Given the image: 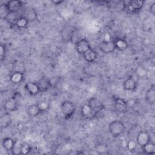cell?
I'll list each match as a JSON object with an SVG mask.
<instances>
[{"label": "cell", "instance_id": "1", "mask_svg": "<svg viewBox=\"0 0 155 155\" xmlns=\"http://www.w3.org/2000/svg\"><path fill=\"white\" fill-rule=\"evenodd\" d=\"M125 127L124 124L119 120H114L111 121L108 127L110 134L113 137H118L122 135L125 131Z\"/></svg>", "mask_w": 155, "mask_h": 155}, {"label": "cell", "instance_id": "2", "mask_svg": "<svg viewBox=\"0 0 155 155\" xmlns=\"http://www.w3.org/2000/svg\"><path fill=\"white\" fill-rule=\"evenodd\" d=\"M61 110L65 119H70L76 111V106L70 101H64L61 105Z\"/></svg>", "mask_w": 155, "mask_h": 155}, {"label": "cell", "instance_id": "3", "mask_svg": "<svg viewBox=\"0 0 155 155\" xmlns=\"http://www.w3.org/2000/svg\"><path fill=\"white\" fill-rule=\"evenodd\" d=\"M124 7L130 13H137L143 7L145 1L142 0H133L128 2H124Z\"/></svg>", "mask_w": 155, "mask_h": 155}, {"label": "cell", "instance_id": "4", "mask_svg": "<svg viewBox=\"0 0 155 155\" xmlns=\"http://www.w3.org/2000/svg\"><path fill=\"white\" fill-rule=\"evenodd\" d=\"M90 48L91 47L88 40L87 38L80 39L75 44L76 50L80 54H83Z\"/></svg>", "mask_w": 155, "mask_h": 155}, {"label": "cell", "instance_id": "5", "mask_svg": "<svg viewBox=\"0 0 155 155\" xmlns=\"http://www.w3.org/2000/svg\"><path fill=\"white\" fill-rule=\"evenodd\" d=\"M136 141L137 145L142 147L146 143L151 141L150 134L146 130H140L137 135Z\"/></svg>", "mask_w": 155, "mask_h": 155}, {"label": "cell", "instance_id": "6", "mask_svg": "<svg viewBox=\"0 0 155 155\" xmlns=\"http://www.w3.org/2000/svg\"><path fill=\"white\" fill-rule=\"evenodd\" d=\"M101 51L105 54L111 53L116 50L114 40H104L99 45Z\"/></svg>", "mask_w": 155, "mask_h": 155}, {"label": "cell", "instance_id": "7", "mask_svg": "<svg viewBox=\"0 0 155 155\" xmlns=\"http://www.w3.org/2000/svg\"><path fill=\"white\" fill-rule=\"evenodd\" d=\"M22 16L27 19L28 22H31L36 20L38 18V13L36 10L33 7H27L22 12Z\"/></svg>", "mask_w": 155, "mask_h": 155}, {"label": "cell", "instance_id": "8", "mask_svg": "<svg viewBox=\"0 0 155 155\" xmlns=\"http://www.w3.org/2000/svg\"><path fill=\"white\" fill-rule=\"evenodd\" d=\"M4 108L8 112L15 111L18 109V102L15 97L7 98L4 103Z\"/></svg>", "mask_w": 155, "mask_h": 155}, {"label": "cell", "instance_id": "9", "mask_svg": "<svg viewBox=\"0 0 155 155\" xmlns=\"http://www.w3.org/2000/svg\"><path fill=\"white\" fill-rule=\"evenodd\" d=\"M81 116L85 119H90L96 115V113L88 104H84L81 107Z\"/></svg>", "mask_w": 155, "mask_h": 155}, {"label": "cell", "instance_id": "10", "mask_svg": "<svg viewBox=\"0 0 155 155\" xmlns=\"http://www.w3.org/2000/svg\"><path fill=\"white\" fill-rule=\"evenodd\" d=\"M24 88L30 96H36L41 93L39 87L36 82H28L26 83Z\"/></svg>", "mask_w": 155, "mask_h": 155}, {"label": "cell", "instance_id": "11", "mask_svg": "<svg viewBox=\"0 0 155 155\" xmlns=\"http://www.w3.org/2000/svg\"><path fill=\"white\" fill-rule=\"evenodd\" d=\"M137 87V81L133 77L128 78L123 83L124 89L126 91H134Z\"/></svg>", "mask_w": 155, "mask_h": 155}, {"label": "cell", "instance_id": "12", "mask_svg": "<svg viewBox=\"0 0 155 155\" xmlns=\"http://www.w3.org/2000/svg\"><path fill=\"white\" fill-rule=\"evenodd\" d=\"M10 13H13L18 12L22 7V2L18 0L9 1L5 3Z\"/></svg>", "mask_w": 155, "mask_h": 155}, {"label": "cell", "instance_id": "13", "mask_svg": "<svg viewBox=\"0 0 155 155\" xmlns=\"http://www.w3.org/2000/svg\"><path fill=\"white\" fill-rule=\"evenodd\" d=\"M87 104H89V105L93 108V110L96 113V114L98 112L101 111L104 108V106L102 102L94 97L90 98L88 100Z\"/></svg>", "mask_w": 155, "mask_h": 155}, {"label": "cell", "instance_id": "14", "mask_svg": "<svg viewBox=\"0 0 155 155\" xmlns=\"http://www.w3.org/2000/svg\"><path fill=\"white\" fill-rule=\"evenodd\" d=\"M114 106L116 111L119 113H123L127 108V102L123 98L117 97L114 99Z\"/></svg>", "mask_w": 155, "mask_h": 155}, {"label": "cell", "instance_id": "15", "mask_svg": "<svg viewBox=\"0 0 155 155\" xmlns=\"http://www.w3.org/2000/svg\"><path fill=\"white\" fill-rule=\"evenodd\" d=\"M12 122V117L10 112L7 111L1 115L0 117V128L4 129L7 128Z\"/></svg>", "mask_w": 155, "mask_h": 155}, {"label": "cell", "instance_id": "16", "mask_svg": "<svg viewBox=\"0 0 155 155\" xmlns=\"http://www.w3.org/2000/svg\"><path fill=\"white\" fill-rule=\"evenodd\" d=\"M145 101L148 104L153 105L155 102V85L151 84L150 88L147 90L145 95Z\"/></svg>", "mask_w": 155, "mask_h": 155}, {"label": "cell", "instance_id": "17", "mask_svg": "<svg viewBox=\"0 0 155 155\" xmlns=\"http://www.w3.org/2000/svg\"><path fill=\"white\" fill-rule=\"evenodd\" d=\"M41 92L47 91L52 86L51 82L47 78H41L37 82Z\"/></svg>", "mask_w": 155, "mask_h": 155}, {"label": "cell", "instance_id": "18", "mask_svg": "<svg viewBox=\"0 0 155 155\" xmlns=\"http://www.w3.org/2000/svg\"><path fill=\"white\" fill-rule=\"evenodd\" d=\"M84 59L87 62H93L97 58V54L93 48H90L86 52H85L83 54Z\"/></svg>", "mask_w": 155, "mask_h": 155}, {"label": "cell", "instance_id": "19", "mask_svg": "<svg viewBox=\"0 0 155 155\" xmlns=\"http://www.w3.org/2000/svg\"><path fill=\"white\" fill-rule=\"evenodd\" d=\"M24 79V73L19 71H15L10 76V81L13 84H20Z\"/></svg>", "mask_w": 155, "mask_h": 155}, {"label": "cell", "instance_id": "20", "mask_svg": "<svg viewBox=\"0 0 155 155\" xmlns=\"http://www.w3.org/2000/svg\"><path fill=\"white\" fill-rule=\"evenodd\" d=\"M16 142L11 137H5L2 140V145L5 150L12 151L14 148Z\"/></svg>", "mask_w": 155, "mask_h": 155}, {"label": "cell", "instance_id": "21", "mask_svg": "<svg viewBox=\"0 0 155 155\" xmlns=\"http://www.w3.org/2000/svg\"><path fill=\"white\" fill-rule=\"evenodd\" d=\"M114 42L116 49L119 51H124L127 49L128 47V42L125 39L122 38H116L114 40Z\"/></svg>", "mask_w": 155, "mask_h": 155}, {"label": "cell", "instance_id": "22", "mask_svg": "<svg viewBox=\"0 0 155 155\" xmlns=\"http://www.w3.org/2000/svg\"><path fill=\"white\" fill-rule=\"evenodd\" d=\"M27 112L28 115L30 117H36L41 113V111L38 104H33L28 106Z\"/></svg>", "mask_w": 155, "mask_h": 155}, {"label": "cell", "instance_id": "23", "mask_svg": "<svg viewBox=\"0 0 155 155\" xmlns=\"http://www.w3.org/2000/svg\"><path fill=\"white\" fill-rule=\"evenodd\" d=\"M28 23L29 22L27 21V19L24 18L22 16L17 18L15 21V25L18 29L25 28L27 27Z\"/></svg>", "mask_w": 155, "mask_h": 155}, {"label": "cell", "instance_id": "24", "mask_svg": "<svg viewBox=\"0 0 155 155\" xmlns=\"http://www.w3.org/2000/svg\"><path fill=\"white\" fill-rule=\"evenodd\" d=\"M141 148L143 152L147 154H155V144L151 141H150Z\"/></svg>", "mask_w": 155, "mask_h": 155}, {"label": "cell", "instance_id": "25", "mask_svg": "<svg viewBox=\"0 0 155 155\" xmlns=\"http://www.w3.org/2000/svg\"><path fill=\"white\" fill-rule=\"evenodd\" d=\"M10 14L5 4H2L0 6V16L1 19H6Z\"/></svg>", "mask_w": 155, "mask_h": 155}, {"label": "cell", "instance_id": "26", "mask_svg": "<svg viewBox=\"0 0 155 155\" xmlns=\"http://www.w3.org/2000/svg\"><path fill=\"white\" fill-rule=\"evenodd\" d=\"M135 73L140 78H145L147 76V71L142 66H139L135 70Z\"/></svg>", "mask_w": 155, "mask_h": 155}, {"label": "cell", "instance_id": "27", "mask_svg": "<svg viewBox=\"0 0 155 155\" xmlns=\"http://www.w3.org/2000/svg\"><path fill=\"white\" fill-rule=\"evenodd\" d=\"M39 110L41 111V113L42 112H45L49 109L50 104L48 101H41L37 103Z\"/></svg>", "mask_w": 155, "mask_h": 155}, {"label": "cell", "instance_id": "28", "mask_svg": "<svg viewBox=\"0 0 155 155\" xmlns=\"http://www.w3.org/2000/svg\"><path fill=\"white\" fill-rule=\"evenodd\" d=\"M31 150V148L30 145L25 142H24L21 143V154H28Z\"/></svg>", "mask_w": 155, "mask_h": 155}, {"label": "cell", "instance_id": "29", "mask_svg": "<svg viewBox=\"0 0 155 155\" xmlns=\"http://www.w3.org/2000/svg\"><path fill=\"white\" fill-rule=\"evenodd\" d=\"M137 145V142L136 141V140H129L127 143V148L130 150V151H133L134 150L135 148H136V146Z\"/></svg>", "mask_w": 155, "mask_h": 155}, {"label": "cell", "instance_id": "30", "mask_svg": "<svg viewBox=\"0 0 155 155\" xmlns=\"http://www.w3.org/2000/svg\"><path fill=\"white\" fill-rule=\"evenodd\" d=\"M5 54H6L5 46L3 44H1L0 45V57H1V61H2L3 59L5 58Z\"/></svg>", "mask_w": 155, "mask_h": 155}, {"label": "cell", "instance_id": "31", "mask_svg": "<svg viewBox=\"0 0 155 155\" xmlns=\"http://www.w3.org/2000/svg\"><path fill=\"white\" fill-rule=\"evenodd\" d=\"M149 9H150V13H151L153 15H154V14H155V2H153V3L150 5Z\"/></svg>", "mask_w": 155, "mask_h": 155}, {"label": "cell", "instance_id": "32", "mask_svg": "<svg viewBox=\"0 0 155 155\" xmlns=\"http://www.w3.org/2000/svg\"><path fill=\"white\" fill-rule=\"evenodd\" d=\"M52 2H53L54 5H61L62 3L64 2V1H61V0H54V1H53Z\"/></svg>", "mask_w": 155, "mask_h": 155}]
</instances>
